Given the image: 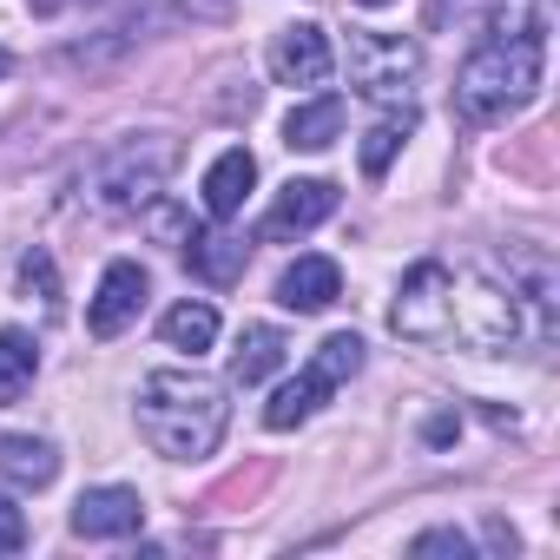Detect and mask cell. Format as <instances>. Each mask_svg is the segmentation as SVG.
I'll return each instance as SVG.
<instances>
[{
    "label": "cell",
    "instance_id": "6da1fadb",
    "mask_svg": "<svg viewBox=\"0 0 560 560\" xmlns=\"http://www.w3.org/2000/svg\"><path fill=\"white\" fill-rule=\"evenodd\" d=\"M224 422H231L224 383H211L198 370H152L139 383V429H145V442L165 462H205V455H218Z\"/></svg>",
    "mask_w": 560,
    "mask_h": 560
},
{
    "label": "cell",
    "instance_id": "7a4b0ae2",
    "mask_svg": "<svg viewBox=\"0 0 560 560\" xmlns=\"http://www.w3.org/2000/svg\"><path fill=\"white\" fill-rule=\"evenodd\" d=\"M540 67H547L540 34H488L455 73V106L475 126H494L540 93Z\"/></svg>",
    "mask_w": 560,
    "mask_h": 560
},
{
    "label": "cell",
    "instance_id": "3957f363",
    "mask_svg": "<svg viewBox=\"0 0 560 560\" xmlns=\"http://www.w3.org/2000/svg\"><path fill=\"white\" fill-rule=\"evenodd\" d=\"M363 370V337L357 330H337V337H324L317 343V357L284 383V389H277L270 396V409H264V429H277V435H284V429H304L330 396H337V383H350Z\"/></svg>",
    "mask_w": 560,
    "mask_h": 560
},
{
    "label": "cell",
    "instance_id": "277c9868",
    "mask_svg": "<svg viewBox=\"0 0 560 560\" xmlns=\"http://www.w3.org/2000/svg\"><path fill=\"white\" fill-rule=\"evenodd\" d=\"M448 337H462L481 357H508L527 337V298L488 284V277H455V324H448Z\"/></svg>",
    "mask_w": 560,
    "mask_h": 560
},
{
    "label": "cell",
    "instance_id": "5b68a950",
    "mask_svg": "<svg viewBox=\"0 0 560 560\" xmlns=\"http://www.w3.org/2000/svg\"><path fill=\"white\" fill-rule=\"evenodd\" d=\"M172 165H178V145H172L165 132H152V139H126V145H113L106 165L93 172V191H100L106 211H139V205H152V198L165 191Z\"/></svg>",
    "mask_w": 560,
    "mask_h": 560
},
{
    "label": "cell",
    "instance_id": "8992f818",
    "mask_svg": "<svg viewBox=\"0 0 560 560\" xmlns=\"http://www.w3.org/2000/svg\"><path fill=\"white\" fill-rule=\"evenodd\" d=\"M422 73V47L409 34H376V27H350V86L376 106H402L416 93Z\"/></svg>",
    "mask_w": 560,
    "mask_h": 560
},
{
    "label": "cell",
    "instance_id": "52a82bcc",
    "mask_svg": "<svg viewBox=\"0 0 560 560\" xmlns=\"http://www.w3.org/2000/svg\"><path fill=\"white\" fill-rule=\"evenodd\" d=\"M448 324H455V270L435 264V257H422V264L402 277L396 304H389V330L409 337V343H442Z\"/></svg>",
    "mask_w": 560,
    "mask_h": 560
},
{
    "label": "cell",
    "instance_id": "ba28073f",
    "mask_svg": "<svg viewBox=\"0 0 560 560\" xmlns=\"http://www.w3.org/2000/svg\"><path fill=\"white\" fill-rule=\"evenodd\" d=\"M330 211H337V185L330 178H291L284 191H277V205L257 218V237L264 244H291V237L317 231Z\"/></svg>",
    "mask_w": 560,
    "mask_h": 560
},
{
    "label": "cell",
    "instance_id": "9c48e42d",
    "mask_svg": "<svg viewBox=\"0 0 560 560\" xmlns=\"http://www.w3.org/2000/svg\"><path fill=\"white\" fill-rule=\"evenodd\" d=\"M145 291H152V277H145V264H132V257H119V264H106V277H100V291H93V304H86V330L100 337V343H113L139 311H145Z\"/></svg>",
    "mask_w": 560,
    "mask_h": 560
},
{
    "label": "cell",
    "instance_id": "30bf717a",
    "mask_svg": "<svg viewBox=\"0 0 560 560\" xmlns=\"http://www.w3.org/2000/svg\"><path fill=\"white\" fill-rule=\"evenodd\" d=\"M330 67H337V54H330V34H324L317 21H298V27H284V34L270 40V73H277V86H324Z\"/></svg>",
    "mask_w": 560,
    "mask_h": 560
},
{
    "label": "cell",
    "instance_id": "8fae6325",
    "mask_svg": "<svg viewBox=\"0 0 560 560\" xmlns=\"http://www.w3.org/2000/svg\"><path fill=\"white\" fill-rule=\"evenodd\" d=\"M145 527V501L139 488H86L73 501V534L80 540H126Z\"/></svg>",
    "mask_w": 560,
    "mask_h": 560
},
{
    "label": "cell",
    "instance_id": "7c38bea8",
    "mask_svg": "<svg viewBox=\"0 0 560 560\" xmlns=\"http://www.w3.org/2000/svg\"><path fill=\"white\" fill-rule=\"evenodd\" d=\"M337 298H343V270H337V257H298L284 277H277V304H284V311L317 317V311H330Z\"/></svg>",
    "mask_w": 560,
    "mask_h": 560
},
{
    "label": "cell",
    "instance_id": "4fadbf2b",
    "mask_svg": "<svg viewBox=\"0 0 560 560\" xmlns=\"http://www.w3.org/2000/svg\"><path fill=\"white\" fill-rule=\"evenodd\" d=\"M250 185H257V159H250L244 145H231V152H218V159H211V172H205L198 198H205V211L224 224V218H237V211H244Z\"/></svg>",
    "mask_w": 560,
    "mask_h": 560
},
{
    "label": "cell",
    "instance_id": "5bb4252c",
    "mask_svg": "<svg viewBox=\"0 0 560 560\" xmlns=\"http://www.w3.org/2000/svg\"><path fill=\"white\" fill-rule=\"evenodd\" d=\"M284 357H291L284 330H270V324H244V330H237V350H231V383L257 389L264 376L284 370Z\"/></svg>",
    "mask_w": 560,
    "mask_h": 560
},
{
    "label": "cell",
    "instance_id": "9a60e30c",
    "mask_svg": "<svg viewBox=\"0 0 560 560\" xmlns=\"http://www.w3.org/2000/svg\"><path fill=\"white\" fill-rule=\"evenodd\" d=\"M244 257H250L244 237H224V231H185V264H191V277H205V284H237V277H244Z\"/></svg>",
    "mask_w": 560,
    "mask_h": 560
},
{
    "label": "cell",
    "instance_id": "2e32d148",
    "mask_svg": "<svg viewBox=\"0 0 560 560\" xmlns=\"http://www.w3.org/2000/svg\"><path fill=\"white\" fill-rule=\"evenodd\" d=\"M337 132H343V100L337 93H317V100L291 106V119H284V145L291 152H330Z\"/></svg>",
    "mask_w": 560,
    "mask_h": 560
},
{
    "label": "cell",
    "instance_id": "e0dca14e",
    "mask_svg": "<svg viewBox=\"0 0 560 560\" xmlns=\"http://www.w3.org/2000/svg\"><path fill=\"white\" fill-rule=\"evenodd\" d=\"M0 475L14 488H54L60 475V455L47 435H0Z\"/></svg>",
    "mask_w": 560,
    "mask_h": 560
},
{
    "label": "cell",
    "instance_id": "ac0fdd59",
    "mask_svg": "<svg viewBox=\"0 0 560 560\" xmlns=\"http://www.w3.org/2000/svg\"><path fill=\"white\" fill-rule=\"evenodd\" d=\"M159 337H165L172 350H185V357H205V350L218 343V311H211V304H198V298H185V304H172V311H165Z\"/></svg>",
    "mask_w": 560,
    "mask_h": 560
},
{
    "label": "cell",
    "instance_id": "d6986e66",
    "mask_svg": "<svg viewBox=\"0 0 560 560\" xmlns=\"http://www.w3.org/2000/svg\"><path fill=\"white\" fill-rule=\"evenodd\" d=\"M40 376V343L27 330H0V409L21 402Z\"/></svg>",
    "mask_w": 560,
    "mask_h": 560
},
{
    "label": "cell",
    "instance_id": "ffe728a7",
    "mask_svg": "<svg viewBox=\"0 0 560 560\" xmlns=\"http://www.w3.org/2000/svg\"><path fill=\"white\" fill-rule=\"evenodd\" d=\"M402 139H409V119H383V126H370V132H363V172L383 178L389 159L402 152Z\"/></svg>",
    "mask_w": 560,
    "mask_h": 560
},
{
    "label": "cell",
    "instance_id": "44dd1931",
    "mask_svg": "<svg viewBox=\"0 0 560 560\" xmlns=\"http://www.w3.org/2000/svg\"><path fill=\"white\" fill-rule=\"evenodd\" d=\"M21 291H27V298H40V304H54L60 277H54V257H47V250H34V257L21 264Z\"/></svg>",
    "mask_w": 560,
    "mask_h": 560
},
{
    "label": "cell",
    "instance_id": "7402d4cb",
    "mask_svg": "<svg viewBox=\"0 0 560 560\" xmlns=\"http://www.w3.org/2000/svg\"><path fill=\"white\" fill-rule=\"evenodd\" d=\"M409 553H455V560H468V534H455V527H429V534L409 540Z\"/></svg>",
    "mask_w": 560,
    "mask_h": 560
},
{
    "label": "cell",
    "instance_id": "603a6c76",
    "mask_svg": "<svg viewBox=\"0 0 560 560\" xmlns=\"http://www.w3.org/2000/svg\"><path fill=\"white\" fill-rule=\"evenodd\" d=\"M27 547V514L14 508V494H0V553H21Z\"/></svg>",
    "mask_w": 560,
    "mask_h": 560
},
{
    "label": "cell",
    "instance_id": "cb8c5ba5",
    "mask_svg": "<svg viewBox=\"0 0 560 560\" xmlns=\"http://www.w3.org/2000/svg\"><path fill=\"white\" fill-rule=\"evenodd\" d=\"M455 435H462L455 416H429V442H455Z\"/></svg>",
    "mask_w": 560,
    "mask_h": 560
},
{
    "label": "cell",
    "instance_id": "d4e9b609",
    "mask_svg": "<svg viewBox=\"0 0 560 560\" xmlns=\"http://www.w3.org/2000/svg\"><path fill=\"white\" fill-rule=\"evenodd\" d=\"M34 8H40V14H54V8H60V0H34Z\"/></svg>",
    "mask_w": 560,
    "mask_h": 560
},
{
    "label": "cell",
    "instance_id": "484cf974",
    "mask_svg": "<svg viewBox=\"0 0 560 560\" xmlns=\"http://www.w3.org/2000/svg\"><path fill=\"white\" fill-rule=\"evenodd\" d=\"M363 8H389V0H363Z\"/></svg>",
    "mask_w": 560,
    "mask_h": 560
},
{
    "label": "cell",
    "instance_id": "4316f807",
    "mask_svg": "<svg viewBox=\"0 0 560 560\" xmlns=\"http://www.w3.org/2000/svg\"><path fill=\"white\" fill-rule=\"evenodd\" d=\"M0 73H8V54H0Z\"/></svg>",
    "mask_w": 560,
    "mask_h": 560
}]
</instances>
